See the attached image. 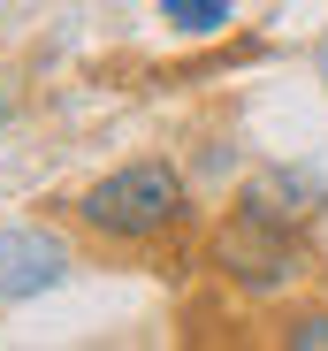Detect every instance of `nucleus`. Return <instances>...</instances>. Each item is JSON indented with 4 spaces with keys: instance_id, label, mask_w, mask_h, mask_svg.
I'll return each mask as SVG.
<instances>
[{
    "instance_id": "1",
    "label": "nucleus",
    "mask_w": 328,
    "mask_h": 351,
    "mask_svg": "<svg viewBox=\"0 0 328 351\" xmlns=\"http://www.w3.org/2000/svg\"><path fill=\"white\" fill-rule=\"evenodd\" d=\"M77 214L107 237H153V229H168L184 214V176L168 160H130L115 176H99V184L77 199Z\"/></svg>"
},
{
    "instance_id": "2",
    "label": "nucleus",
    "mask_w": 328,
    "mask_h": 351,
    "mask_svg": "<svg viewBox=\"0 0 328 351\" xmlns=\"http://www.w3.org/2000/svg\"><path fill=\"white\" fill-rule=\"evenodd\" d=\"M222 267H229L237 282H252V290H275V282L298 275V245H290L283 221H267V214H244V206H237V221L222 229Z\"/></svg>"
},
{
    "instance_id": "3",
    "label": "nucleus",
    "mask_w": 328,
    "mask_h": 351,
    "mask_svg": "<svg viewBox=\"0 0 328 351\" xmlns=\"http://www.w3.org/2000/svg\"><path fill=\"white\" fill-rule=\"evenodd\" d=\"M69 252L62 237H46V229H8L0 237V298H38L46 282H62Z\"/></svg>"
},
{
    "instance_id": "4",
    "label": "nucleus",
    "mask_w": 328,
    "mask_h": 351,
    "mask_svg": "<svg viewBox=\"0 0 328 351\" xmlns=\"http://www.w3.org/2000/svg\"><path fill=\"white\" fill-rule=\"evenodd\" d=\"M320 199H328V191L313 184V176H290V168H267V176L244 184V214H267V221H283V229H298Z\"/></svg>"
},
{
    "instance_id": "5",
    "label": "nucleus",
    "mask_w": 328,
    "mask_h": 351,
    "mask_svg": "<svg viewBox=\"0 0 328 351\" xmlns=\"http://www.w3.org/2000/svg\"><path fill=\"white\" fill-rule=\"evenodd\" d=\"M160 16L176 31H222L229 23V0H160Z\"/></svg>"
},
{
    "instance_id": "6",
    "label": "nucleus",
    "mask_w": 328,
    "mask_h": 351,
    "mask_svg": "<svg viewBox=\"0 0 328 351\" xmlns=\"http://www.w3.org/2000/svg\"><path fill=\"white\" fill-rule=\"evenodd\" d=\"M290 351H328V313H305V321H290Z\"/></svg>"
},
{
    "instance_id": "7",
    "label": "nucleus",
    "mask_w": 328,
    "mask_h": 351,
    "mask_svg": "<svg viewBox=\"0 0 328 351\" xmlns=\"http://www.w3.org/2000/svg\"><path fill=\"white\" fill-rule=\"evenodd\" d=\"M313 62H320V84H328V38H320V53H313Z\"/></svg>"
}]
</instances>
